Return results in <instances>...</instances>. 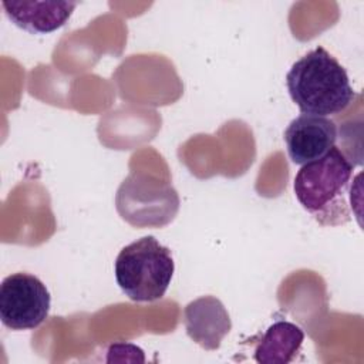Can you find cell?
Here are the masks:
<instances>
[{
    "instance_id": "1",
    "label": "cell",
    "mask_w": 364,
    "mask_h": 364,
    "mask_svg": "<svg viewBox=\"0 0 364 364\" xmlns=\"http://www.w3.org/2000/svg\"><path fill=\"white\" fill-rule=\"evenodd\" d=\"M353 161L333 146L323 158L301 165L293 182L294 195L320 225H344L353 212Z\"/></svg>"
},
{
    "instance_id": "2",
    "label": "cell",
    "mask_w": 364,
    "mask_h": 364,
    "mask_svg": "<svg viewBox=\"0 0 364 364\" xmlns=\"http://www.w3.org/2000/svg\"><path fill=\"white\" fill-rule=\"evenodd\" d=\"M286 85L293 102L303 114L337 115L355 98L346 68L321 46L290 67Z\"/></svg>"
},
{
    "instance_id": "3",
    "label": "cell",
    "mask_w": 364,
    "mask_h": 364,
    "mask_svg": "<svg viewBox=\"0 0 364 364\" xmlns=\"http://www.w3.org/2000/svg\"><path fill=\"white\" fill-rule=\"evenodd\" d=\"M115 280L132 301H155L165 296L175 272L171 250L154 236L121 249L114 264Z\"/></svg>"
},
{
    "instance_id": "4",
    "label": "cell",
    "mask_w": 364,
    "mask_h": 364,
    "mask_svg": "<svg viewBox=\"0 0 364 364\" xmlns=\"http://www.w3.org/2000/svg\"><path fill=\"white\" fill-rule=\"evenodd\" d=\"M115 203L119 215L128 223L136 228H161L175 218L179 209V196L169 181L134 172L118 188Z\"/></svg>"
},
{
    "instance_id": "5",
    "label": "cell",
    "mask_w": 364,
    "mask_h": 364,
    "mask_svg": "<svg viewBox=\"0 0 364 364\" xmlns=\"http://www.w3.org/2000/svg\"><path fill=\"white\" fill-rule=\"evenodd\" d=\"M51 296L34 274H9L0 284V320L11 330H34L50 313Z\"/></svg>"
},
{
    "instance_id": "6",
    "label": "cell",
    "mask_w": 364,
    "mask_h": 364,
    "mask_svg": "<svg viewBox=\"0 0 364 364\" xmlns=\"http://www.w3.org/2000/svg\"><path fill=\"white\" fill-rule=\"evenodd\" d=\"M337 136L338 129L333 119L311 114H301L291 119L283 134L287 155L296 165L323 158L336 146Z\"/></svg>"
},
{
    "instance_id": "7",
    "label": "cell",
    "mask_w": 364,
    "mask_h": 364,
    "mask_svg": "<svg viewBox=\"0 0 364 364\" xmlns=\"http://www.w3.org/2000/svg\"><path fill=\"white\" fill-rule=\"evenodd\" d=\"M183 323L188 336L205 350L220 347L230 331V316L223 303L215 296H202L183 309Z\"/></svg>"
},
{
    "instance_id": "8",
    "label": "cell",
    "mask_w": 364,
    "mask_h": 364,
    "mask_svg": "<svg viewBox=\"0 0 364 364\" xmlns=\"http://www.w3.org/2000/svg\"><path fill=\"white\" fill-rule=\"evenodd\" d=\"M77 1H1L11 23L33 34H48L63 27Z\"/></svg>"
},
{
    "instance_id": "9",
    "label": "cell",
    "mask_w": 364,
    "mask_h": 364,
    "mask_svg": "<svg viewBox=\"0 0 364 364\" xmlns=\"http://www.w3.org/2000/svg\"><path fill=\"white\" fill-rule=\"evenodd\" d=\"M304 341V331L294 323L277 320L264 331L255 348L262 364H287L294 360Z\"/></svg>"
}]
</instances>
